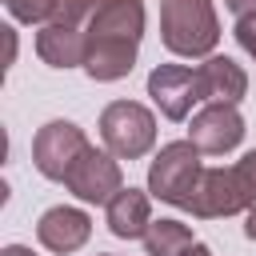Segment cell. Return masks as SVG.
<instances>
[{
    "mask_svg": "<svg viewBox=\"0 0 256 256\" xmlns=\"http://www.w3.org/2000/svg\"><path fill=\"white\" fill-rule=\"evenodd\" d=\"M84 32H88L84 72L104 84L128 76L144 36V0H100Z\"/></svg>",
    "mask_w": 256,
    "mask_h": 256,
    "instance_id": "1",
    "label": "cell"
},
{
    "mask_svg": "<svg viewBox=\"0 0 256 256\" xmlns=\"http://www.w3.org/2000/svg\"><path fill=\"white\" fill-rule=\"evenodd\" d=\"M160 36L176 56H208L220 40L212 0H160Z\"/></svg>",
    "mask_w": 256,
    "mask_h": 256,
    "instance_id": "2",
    "label": "cell"
},
{
    "mask_svg": "<svg viewBox=\"0 0 256 256\" xmlns=\"http://www.w3.org/2000/svg\"><path fill=\"white\" fill-rule=\"evenodd\" d=\"M100 136L116 160H140L156 144V116L136 100H112L100 112Z\"/></svg>",
    "mask_w": 256,
    "mask_h": 256,
    "instance_id": "3",
    "label": "cell"
},
{
    "mask_svg": "<svg viewBox=\"0 0 256 256\" xmlns=\"http://www.w3.org/2000/svg\"><path fill=\"white\" fill-rule=\"evenodd\" d=\"M200 172H204L200 168V148L192 140H172V144H164L156 152V160L148 168V192L156 200H164V204L184 208L196 180H200Z\"/></svg>",
    "mask_w": 256,
    "mask_h": 256,
    "instance_id": "4",
    "label": "cell"
},
{
    "mask_svg": "<svg viewBox=\"0 0 256 256\" xmlns=\"http://www.w3.org/2000/svg\"><path fill=\"white\" fill-rule=\"evenodd\" d=\"M88 136L72 124V120H48L36 140H32V164L40 168V176L48 180H64L72 172V164L88 152Z\"/></svg>",
    "mask_w": 256,
    "mask_h": 256,
    "instance_id": "5",
    "label": "cell"
},
{
    "mask_svg": "<svg viewBox=\"0 0 256 256\" xmlns=\"http://www.w3.org/2000/svg\"><path fill=\"white\" fill-rule=\"evenodd\" d=\"M184 208H188L192 216H200V220H212V216L244 212V208H252V200H248L244 180H240V172H236V164H232V168H204Z\"/></svg>",
    "mask_w": 256,
    "mask_h": 256,
    "instance_id": "6",
    "label": "cell"
},
{
    "mask_svg": "<svg viewBox=\"0 0 256 256\" xmlns=\"http://www.w3.org/2000/svg\"><path fill=\"white\" fill-rule=\"evenodd\" d=\"M148 96L156 100V108L168 120H184L192 112V104L204 100V84H200V68H184V64H160L148 72Z\"/></svg>",
    "mask_w": 256,
    "mask_h": 256,
    "instance_id": "7",
    "label": "cell"
},
{
    "mask_svg": "<svg viewBox=\"0 0 256 256\" xmlns=\"http://www.w3.org/2000/svg\"><path fill=\"white\" fill-rule=\"evenodd\" d=\"M188 140H192L200 152H208V156H224V152H232V148L244 140V116L236 112V104L212 100V104H204V108L192 116Z\"/></svg>",
    "mask_w": 256,
    "mask_h": 256,
    "instance_id": "8",
    "label": "cell"
},
{
    "mask_svg": "<svg viewBox=\"0 0 256 256\" xmlns=\"http://www.w3.org/2000/svg\"><path fill=\"white\" fill-rule=\"evenodd\" d=\"M64 184H68L72 196H80V200H88V204H108V200L124 188V172H120V164H116L112 152L88 148V152L72 164V172L64 176Z\"/></svg>",
    "mask_w": 256,
    "mask_h": 256,
    "instance_id": "9",
    "label": "cell"
},
{
    "mask_svg": "<svg viewBox=\"0 0 256 256\" xmlns=\"http://www.w3.org/2000/svg\"><path fill=\"white\" fill-rule=\"evenodd\" d=\"M36 236H40V244H44L48 252L68 256V252H76V248L92 236V220H88V212L64 208V204H60V208H48V212L40 216Z\"/></svg>",
    "mask_w": 256,
    "mask_h": 256,
    "instance_id": "10",
    "label": "cell"
},
{
    "mask_svg": "<svg viewBox=\"0 0 256 256\" xmlns=\"http://www.w3.org/2000/svg\"><path fill=\"white\" fill-rule=\"evenodd\" d=\"M36 52L52 68H76L88 56V32H80V24H44L36 32Z\"/></svg>",
    "mask_w": 256,
    "mask_h": 256,
    "instance_id": "11",
    "label": "cell"
},
{
    "mask_svg": "<svg viewBox=\"0 0 256 256\" xmlns=\"http://www.w3.org/2000/svg\"><path fill=\"white\" fill-rule=\"evenodd\" d=\"M148 224H152L148 192H140V188H120V192L108 200V228H112V236H120V240H144Z\"/></svg>",
    "mask_w": 256,
    "mask_h": 256,
    "instance_id": "12",
    "label": "cell"
},
{
    "mask_svg": "<svg viewBox=\"0 0 256 256\" xmlns=\"http://www.w3.org/2000/svg\"><path fill=\"white\" fill-rule=\"evenodd\" d=\"M200 84H204V100H224V104H240L248 92L244 68L228 56H208L200 64Z\"/></svg>",
    "mask_w": 256,
    "mask_h": 256,
    "instance_id": "13",
    "label": "cell"
},
{
    "mask_svg": "<svg viewBox=\"0 0 256 256\" xmlns=\"http://www.w3.org/2000/svg\"><path fill=\"white\" fill-rule=\"evenodd\" d=\"M192 228L180 220H152L144 232V252L148 256H180L184 248H192Z\"/></svg>",
    "mask_w": 256,
    "mask_h": 256,
    "instance_id": "14",
    "label": "cell"
},
{
    "mask_svg": "<svg viewBox=\"0 0 256 256\" xmlns=\"http://www.w3.org/2000/svg\"><path fill=\"white\" fill-rule=\"evenodd\" d=\"M4 4L24 24H48L56 16V8H60V0H4Z\"/></svg>",
    "mask_w": 256,
    "mask_h": 256,
    "instance_id": "15",
    "label": "cell"
},
{
    "mask_svg": "<svg viewBox=\"0 0 256 256\" xmlns=\"http://www.w3.org/2000/svg\"><path fill=\"white\" fill-rule=\"evenodd\" d=\"M236 44L256 60V12H248V16L236 20Z\"/></svg>",
    "mask_w": 256,
    "mask_h": 256,
    "instance_id": "16",
    "label": "cell"
},
{
    "mask_svg": "<svg viewBox=\"0 0 256 256\" xmlns=\"http://www.w3.org/2000/svg\"><path fill=\"white\" fill-rule=\"evenodd\" d=\"M236 172H240V180H244V192H248V200L256 204V152H248V156H240V164H236Z\"/></svg>",
    "mask_w": 256,
    "mask_h": 256,
    "instance_id": "17",
    "label": "cell"
},
{
    "mask_svg": "<svg viewBox=\"0 0 256 256\" xmlns=\"http://www.w3.org/2000/svg\"><path fill=\"white\" fill-rule=\"evenodd\" d=\"M0 32H4V68H8L16 60V32L12 28H0Z\"/></svg>",
    "mask_w": 256,
    "mask_h": 256,
    "instance_id": "18",
    "label": "cell"
},
{
    "mask_svg": "<svg viewBox=\"0 0 256 256\" xmlns=\"http://www.w3.org/2000/svg\"><path fill=\"white\" fill-rule=\"evenodd\" d=\"M224 8L236 16H248V12H256V0H224Z\"/></svg>",
    "mask_w": 256,
    "mask_h": 256,
    "instance_id": "19",
    "label": "cell"
},
{
    "mask_svg": "<svg viewBox=\"0 0 256 256\" xmlns=\"http://www.w3.org/2000/svg\"><path fill=\"white\" fill-rule=\"evenodd\" d=\"M244 236H248V240H256V204L248 208V220H244Z\"/></svg>",
    "mask_w": 256,
    "mask_h": 256,
    "instance_id": "20",
    "label": "cell"
},
{
    "mask_svg": "<svg viewBox=\"0 0 256 256\" xmlns=\"http://www.w3.org/2000/svg\"><path fill=\"white\" fill-rule=\"evenodd\" d=\"M0 256H36V252H32V248H24V244H8Z\"/></svg>",
    "mask_w": 256,
    "mask_h": 256,
    "instance_id": "21",
    "label": "cell"
},
{
    "mask_svg": "<svg viewBox=\"0 0 256 256\" xmlns=\"http://www.w3.org/2000/svg\"><path fill=\"white\" fill-rule=\"evenodd\" d=\"M180 256H212V252H208V248H204V244H192V248H184V252H180Z\"/></svg>",
    "mask_w": 256,
    "mask_h": 256,
    "instance_id": "22",
    "label": "cell"
},
{
    "mask_svg": "<svg viewBox=\"0 0 256 256\" xmlns=\"http://www.w3.org/2000/svg\"><path fill=\"white\" fill-rule=\"evenodd\" d=\"M104 256H108V252H104Z\"/></svg>",
    "mask_w": 256,
    "mask_h": 256,
    "instance_id": "23",
    "label": "cell"
}]
</instances>
